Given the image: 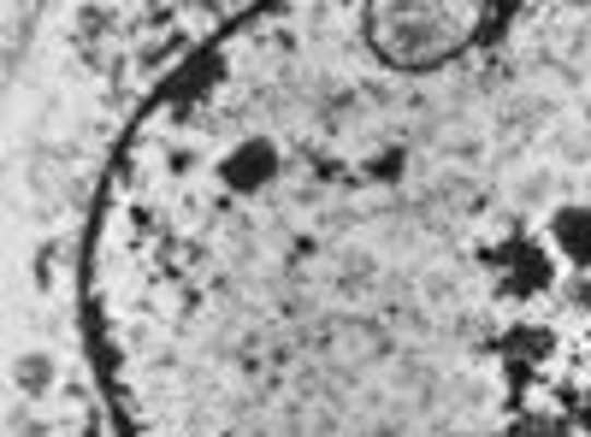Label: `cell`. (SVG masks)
Wrapping results in <instances>:
<instances>
[{"label": "cell", "instance_id": "obj_1", "mask_svg": "<svg viewBox=\"0 0 591 437\" xmlns=\"http://www.w3.org/2000/svg\"><path fill=\"white\" fill-rule=\"evenodd\" d=\"M125 437H591V0H261L90 237Z\"/></svg>", "mask_w": 591, "mask_h": 437}]
</instances>
